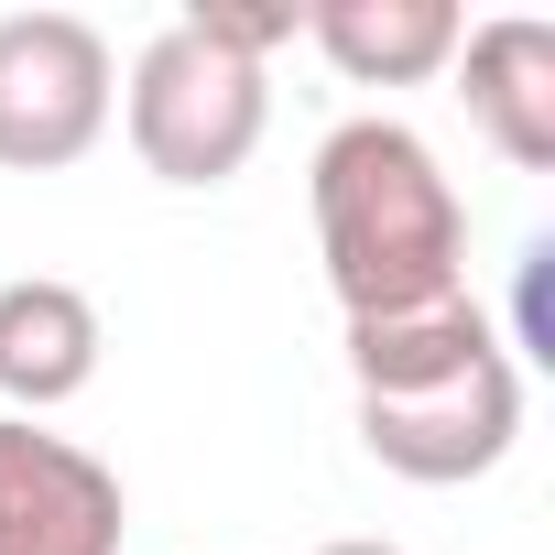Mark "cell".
Instances as JSON below:
<instances>
[{
  "mask_svg": "<svg viewBox=\"0 0 555 555\" xmlns=\"http://www.w3.org/2000/svg\"><path fill=\"white\" fill-rule=\"evenodd\" d=\"M306 196H317V250H327V284H338L349 327L468 295V207H457V185H447L425 131L338 120L317 142Z\"/></svg>",
  "mask_w": 555,
  "mask_h": 555,
  "instance_id": "6da1fadb",
  "label": "cell"
},
{
  "mask_svg": "<svg viewBox=\"0 0 555 555\" xmlns=\"http://www.w3.org/2000/svg\"><path fill=\"white\" fill-rule=\"evenodd\" d=\"M120 120H131L142 175H164V185H229V175L261 153L272 88H261V66H240V55L207 44L196 23H164V34L131 55Z\"/></svg>",
  "mask_w": 555,
  "mask_h": 555,
  "instance_id": "7a4b0ae2",
  "label": "cell"
},
{
  "mask_svg": "<svg viewBox=\"0 0 555 555\" xmlns=\"http://www.w3.org/2000/svg\"><path fill=\"white\" fill-rule=\"evenodd\" d=\"M109 109H120V66L99 23L77 12L0 23V175H66L77 153H99Z\"/></svg>",
  "mask_w": 555,
  "mask_h": 555,
  "instance_id": "3957f363",
  "label": "cell"
},
{
  "mask_svg": "<svg viewBox=\"0 0 555 555\" xmlns=\"http://www.w3.org/2000/svg\"><path fill=\"white\" fill-rule=\"evenodd\" d=\"M522 436V371L512 349H479L436 382H403V392H360V447L414 479V490H457V479H490Z\"/></svg>",
  "mask_w": 555,
  "mask_h": 555,
  "instance_id": "277c9868",
  "label": "cell"
},
{
  "mask_svg": "<svg viewBox=\"0 0 555 555\" xmlns=\"http://www.w3.org/2000/svg\"><path fill=\"white\" fill-rule=\"evenodd\" d=\"M120 533L131 501L88 447L0 414V555H120Z\"/></svg>",
  "mask_w": 555,
  "mask_h": 555,
  "instance_id": "5b68a950",
  "label": "cell"
},
{
  "mask_svg": "<svg viewBox=\"0 0 555 555\" xmlns=\"http://www.w3.org/2000/svg\"><path fill=\"white\" fill-rule=\"evenodd\" d=\"M457 99L512 175H555V34L544 23L512 12V23L457 34Z\"/></svg>",
  "mask_w": 555,
  "mask_h": 555,
  "instance_id": "8992f818",
  "label": "cell"
},
{
  "mask_svg": "<svg viewBox=\"0 0 555 555\" xmlns=\"http://www.w3.org/2000/svg\"><path fill=\"white\" fill-rule=\"evenodd\" d=\"M99 349L109 338H99V306L77 284H55V272L0 284V392L23 403V425L55 414V403H77L99 382Z\"/></svg>",
  "mask_w": 555,
  "mask_h": 555,
  "instance_id": "52a82bcc",
  "label": "cell"
},
{
  "mask_svg": "<svg viewBox=\"0 0 555 555\" xmlns=\"http://www.w3.org/2000/svg\"><path fill=\"white\" fill-rule=\"evenodd\" d=\"M349 88H414V77H436V66H457V12L447 0H327V12H306L295 23Z\"/></svg>",
  "mask_w": 555,
  "mask_h": 555,
  "instance_id": "ba28073f",
  "label": "cell"
},
{
  "mask_svg": "<svg viewBox=\"0 0 555 555\" xmlns=\"http://www.w3.org/2000/svg\"><path fill=\"white\" fill-rule=\"evenodd\" d=\"M479 349H501V327L468 295H447V306H414V317H360L349 327V382L360 392H403V382H436V371H457Z\"/></svg>",
  "mask_w": 555,
  "mask_h": 555,
  "instance_id": "9c48e42d",
  "label": "cell"
},
{
  "mask_svg": "<svg viewBox=\"0 0 555 555\" xmlns=\"http://www.w3.org/2000/svg\"><path fill=\"white\" fill-rule=\"evenodd\" d=\"M207 44H229L240 66H261L272 44H295V12H218V0H196V12H185Z\"/></svg>",
  "mask_w": 555,
  "mask_h": 555,
  "instance_id": "30bf717a",
  "label": "cell"
},
{
  "mask_svg": "<svg viewBox=\"0 0 555 555\" xmlns=\"http://www.w3.org/2000/svg\"><path fill=\"white\" fill-rule=\"evenodd\" d=\"M317 555H403V544H360V533H349V544H317Z\"/></svg>",
  "mask_w": 555,
  "mask_h": 555,
  "instance_id": "8fae6325",
  "label": "cell"
}]
</instances>
